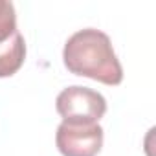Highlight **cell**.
I'll use <instances>...</instances> for the list:
<instances>
[{"instance_id": "1", "label": "cell", "mask_w": 156, "mask_h": 156, "mask_svg": "<svg viewBox=\"0 0 156 156\" xmlns=\"http://www.w3.org/2000/svg\"><path fill=\"white\" fill-rule=\"evenodd\" d=\"M62 62L68 72L116 87L123 81V68L112 48L110 37L96 28L75 31L64 44Z\"/></svg>"}, {"instance_id": "2", "label": "cell", "mask_w": 156, "mask_h": 156, "mask_svg": "<svg viewBox=\"0 0 156 156\" xmlns=\"http://www.w3.org/2000/svg\"><path fill=\"white\" fill-rule=\"evenodd\" d=\"M55 108L62 118V123L68 125H94L107 112V99L87 87H68L57 99Z\"/></svg>"}, {"instance_id": "3", "label": "cell", "mask_w": 156, "mask_h": 156, "mask_svg": "<svg viewBox=\"0 0 156 156\" xmlns=\"http://www.w3.org/2000/svg\"><path fill=\"white\" fill-rule=\"evenodd\" d=\"M57 149L62 156H98L103 147V129L94 125L61 123L55 134Z\"/></svg>"}, {"instance_id": "4", "label": "cell", "mask_w": 156, "mask_h": 156, "mask_svg": "<svg viewBox=\"0 0 156 156\" xmlns=\"http://www.w3.org/2000/svg\"><path fill=\"white\" fill-rule=\"evenodd\" d=\"M26 59V42L17 30L9 39L0 42V77H11L20 70Z\"/></svg>"}, {"instance_id": "5", "label": "cell", "mask_w": 156, "mask_h": 156, "mask_svg": "<svg viewBox=\"0 0 156 156\" xmlns=\"http://www.w3.org/2000/svg\"><path fill=\"white\" fill-rule=\"evenodd\" d=\"M17 31L15 6L8 0H0V42L9 39Z\"/></svg>"}]
</instances>
